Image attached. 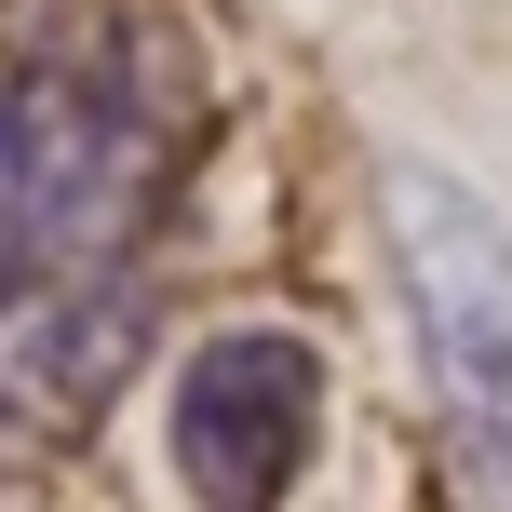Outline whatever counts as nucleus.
I'll return each mask as SVG.
<instances>
[{
	"label": "nucleus",
	"instance_id": "obj_1",
	"mask_svg": "<svg viewBox=\"0 0 512 512\" xmlns=\"http://www.w3.org/2000/svg\"><path fill=\"white\" fill-rule=\"evenodd\" d=\"M203 149V54L162 0H41L0 54V283L149 256Z\"/></svg>",
	"mask_w": 512,
	"mask_h": 512
},
{
	"label": "nucleus",
	"instance_id": "obj_4",
	"mask_svg": "<svg viewBox=\"0 0 512 512\" xmlns=\"http://www.w3.org/2000/svg\"><path fill=\"white\" fill-rule=\"evenodd\" d=\"M162 324V283L149 256H95V270H41V283H0V486L81 459L122 405V378L149 364Z\"/></svg>",
	"mask_w": 512,
	"mask_h": 512
},
{
	"label": "nucleus",
	"instance_id": "obj_3",
	"mask_svg": "<svg viewBox=\"0 0 512 512\" xmlns=\"http://www.w3.org/2000/svg\"><path fill=\"white\" fill-rule=\"evenodd\" d=\"M324 337L297 324H216L162 378V459H176L189 512H283L324 459Z\"/></svg>",
	"mask_w": 512,
	"mask_h": 512
},
{
	"label": "nucleus",
	"instance_id": "obj_2",
	"mask_svg": "<svg viewBox=\"0 0 512 512\" xmlns=\"http://www.w3.org/2000/svg\"><path fill=\"white\" fill-rule=\"evenodd\" d=\"M378 230H391L418 378H432L445 486H459V512H512V230L432 162L378 176Z\"/></svg>",
	"mask_w": 512,
	"mask_h": 512
}]
</instances>
